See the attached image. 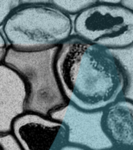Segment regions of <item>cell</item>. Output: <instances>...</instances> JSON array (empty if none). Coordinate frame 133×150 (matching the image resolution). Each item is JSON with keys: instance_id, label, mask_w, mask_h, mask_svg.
I'll return each instance as SVG.
<instances>
[{"instance_id": "obj_1", "label": "cell", "mask_w": 133, "mask_h": 150, "mask_svg": "<svg viewBox=\"0 0 133 150\" xmlns=\"http://www.w3.org/2000/svg\"><path fill=\"white\" fill-rule=\"evenodd\" d=\"M55 70L68 103L80 110H102L123 98L125 79L115 59L76 35L58 46Z\"/></svg>"}, {"instance_id": "obj_2", "label": "cell", "mask_w": 133, "mask_h": 150, "mask_svg": "<svg viewBox=\"0 0 133 150\" xmlns=\"http://www.w3.org/2000/svg\"><path fill=\"white\" fill-rule=\"evenodd\" d=\"M0 29L9 47L19 52L53 49L73 35L72 17L50 0H21Z\"/></svg>"}, {"instance_id": "obj_3", "label": "cell", "mask_w": 133, "mask_h": 150, "mask_svg": "<svg viewBox=\"0 0 133 150\" xmlns=\"http://www.w3.org/2000/svg\"><path fill=\"white\" fill-rule=\"evenodd\" d=\"M58 47L39 52H19L8 49L3 63L12 68L24 81L27 89L26 112L48 117L67 105L55 70Z\"/></svg>"}, {"instance_id": "obj_4", "label": "cell", "mask_w": 133, "mask_h": 150, "mask_svg": "<svg viewBox=\"0 0 133 150\" xmlns=\"http://www.w3.org/2000/svg\"><path fill=\"white\" fill-rule=\"evenodd\" d=\"M120 0H97L72 20L73 35L105 49L133 45V11Z\"/></svg>"}, {"instance_id": "obj_5", "label": "cell", "mask_w": 133, "mask_h": 150, "mask_svg": "<svg viewBox=\"0 0 133 150\" xmlns=\"http://www.w3.org/2000/svg\"><path fill=\"white\" fill-rule=\"evenodd\" d=\"M48 117L65 125L69 144L86 150H111L114 147L103 128V110L86 111L68 103Z\"/></svg>"}, {"instance_id": "obj_6", "label": "cell", "mask_w": 133, "mask_h": 150, "mask_svg": "<svg viewBox=\"0 0 133 150\" xmlns=\"http://www.w3.org/2000/svg\"><path fill=\"white\" fill-rule=\"evenodd\" d=\"M11 132L23 150H59L67 144V129L50 117L25 112L14 120Z\"/></svg>"}, {"instance_id": "obj_7", "label": "cell", "mask_w": 133, "mask_h": 150, "mask_svg": "<svg viewBox=\"0 0 133 150\" xmlns=\"http://www.w3.org/2000/svg\"><path fill=\"white\" fill-rule=\"evenodd\" d=\"M27 89L22 77L4 63L0 65V134L11 132L12 124L26 112Z\"/></svg>"}, {"instance_id": "obj_8", "label": "cell", "mask_w": 133, "mask_h": 150, "mask_svg": "<svg viewBox=\"0 0 133 150\" xmlns=\"http://www.w3.org/2000/svg\"><path fill=\"white\" fill-rule=\"evenodd\" d=\"M102 126L114 146L132 149L133 102L121 98L103 110Z\"/></svg>"}, {"instance_id": "obj_9", "label": "cell", "mask_w": 133, "mask_h": 150, "mask_svg": "<svg viewBox=\"0 0 133 150\" xmlns=\"http://www.w3.org/2000/svg\"><path fill=\"white\" fill-rule=\"evenodd\" d=\"M107 50L118 63L125 79L123 98L133 101V45L125 48Z\"/></svg>"}, {"instance_id": "obj_10", "label": "cell", "mask_w": 133, "mask_h": 150, "mask_svg": "<svg viewBox=\"0 0 133 150\" xmlns=\"http://www.w3.org/2000/svg\"><path fill=\"white\" fill-rule=\"evenodd\" d=\"M97 2V0H50L53 6L72 18Z\"/></svg>"}, {"instance_id": "obj_11", "label": "cell", "mask_w": 133, "mask_h": 150, "mask_svg": "<svg viewBox=\"0 0 133 150\" xmlns=\"http://www.w3.org/2000/svg\"><path fill=\"white\" fill-rule=\"evenodd\" d=\"M21 4V0H0V28L14 9Z\"/></svg>"}, {"instance_id": "obj_12", "label": "cell", "mask_w": 133, "mask_h": 150, "mask_svg": "<svg viewBox=\"0 0 133 150\" xmlns=\"http://www.w3.org/2000/svg\"><path fill=\"white\" fill-rule=\"evenodd\" d=\"M0 149L23 150L12 132L6 134H0Z\"/></svg>"}, {"instance_id": "obj_13", "label": "cell", "mask_w": 133, "mask_h": 150, "mask_svg": "<svg viewBox=\"0 0 133 150\" xmlns=\"http://www.w3.org/2000/svg\"><path fill=\"white\" fill-rule=\"evenodd\" d=\"M9 48V44H8V42L5 38L2 30L0 29V65L4 62L5 57L6 56Z\"/></svg>"}, {"instance_id": "obj_14", "label": "cell", "mask_w": 133, "mask_h": 150, "mask_svg": "<svg viewBox=\"0 0 133 150\" xmlns=\"http://www.w3.org/2000/svg\"><path fill=\"white\" fill-rule=\"evenodd\" d=\"M119 4L124 8L133 11V0H120Z\"/></svg>"}, {"instance_id": "obj_15", "label": "cell", "mask_w": 133, "mask_h": 150, "mask_svg": "<svg viewBox=\"0 0 133 150\" xmlns=\"http://www.w3.org/2000/svg\"><path fill=\"white\" fill-rule=\"evenodd\" d=\"M59 150H86V149L83 147L78 146V145H71V144L67 143L66 145H65L64 146H62V147Z\"/></svg>"}, {"instance_id": "obj_16", "label": "cell", "mask_w": 133, "mask_h": 150, "mask_svg": "<svg viewBox=\"0 0 133 150\" xmlns=\"http://www.w3.org/2000/svg\"><path fill=\"white\" fill-rule=\"evenodd\" d=\"M120 150H125V149H120Z\"/></svg>"}, {"instance_id": "obj_17", "label": "cell", "mask_w": 133, "mask_h": 150, "mask_svg": "<svg viewBox=\"0 0 133 150\" xmlns=\"http://www.w3.org/2000/svg\"><path fill=\"white\" fill-rule=\"evenodd\" d=\"M0 150H1V149H0Z\"/></svg>"}]
</instances>
